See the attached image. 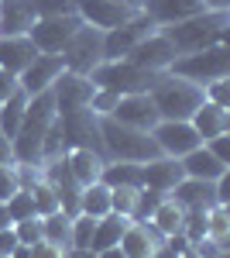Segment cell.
Masks as SVG:
<instances>
[{
  "mask_svg": "<svg viewBox=\"0 0 230 258\" xmlns=\"http://www.w3.org/2000/svg\"><path fill=\"white\" fill-rule=\"evenodd\" d=\"M165 38L175 45L179 55H189V52H203L210 45H223L230 35V11H203V14H192L186 21H175L158 28Z\"/></svg>",
  "mask_w": 230,
  "mask_h": 258,
  "instance_id": "1",
  "label": "cell"
},
{
  "mask_svg": "<svg viewBox=\"0 0 230 258\" xmlns=\"http://www.w3.org/2000/svg\"><path fill=\"white\" fill-rule=\"evenodd\" d=\"M55 117L58 114H55L52 90L28 97L24 120H21L18 135H14V162H21V165H41V145H45V135L55 124Z\"/></svg>",
  "mask_w": 230,
  "mask_h": 258,
  "instance_id": "2",
  "label": "cell"
},
{
  "mask_svg": "<svg viewBox=\"0 0 230 258\" xmlns=\"http://www.w3.org/2000/svg\"><path fill=\"white\" fill-rule=\"evenodd\" d=\"M148 97H151L155 110H158V120H189L199 110V103L206 100V93H203L199 83H189L182 76H172V73H162Z\"/></svg>",
  "mask_w": 230,
  "mask_h": 258,
  "instance_id": "3",
  "label": "cell"
},
{
  "mask_svg": "<svg viewBox=\"0 0 230 258\" xmlns=\"http://www.w3.org/2000/svg\"><path fill=\"white\" fill-rule=\"evenodd\" d=\"M100 141H103V155L117 162H151L162 155L151 131L127 127L114 117H100Z\"/></svg>",
  "mask_w": 230,
  "mask_h": 258,
  "instance_id": "4",
  "label": "cell"
},
{
  "mask_svg": "<svg viewBox=\"0 0 230 258\" xmlns=\"http://www.w3.org/2000/svg\"><path fill=\"white\" fill-rule=\"evenodd\" d=\"M162 73H148V69H141L134 62L127 59H114V62H100L93 73H90V80L93 86L100 90H110L117 97H127V93H151V86L158 83Z\"/></svg>",
  "mask_w": 230,
  "mask_h": 258,
  "instance_id": "5",
  "label": "cell"
},
{
  "mask_svg": "<svg viewBox=\"0 0 230 258\" xmlns=\"http://www.w3.org/2000/svg\"><path fill=\"white\" fill-rule=\"evenodd\" d=\"M169 73L172 76H182V80H189V83H199V86H206L213 80H223V76H230V45L223 41V45L203 48V52L179 55L169 66Z\"/></svg>",
  "mask_w": 230,
  "mask_h": 258,
  "instance_id": "6",
  "label": "cell"
},
{
  "mask_svg": "<svg viewBox=\"0 0 230 258\" xmlns=\"http://www.w3.org/2000/svg\"><path fill=\"white\" fill-rule=\"evenodd\" d=\"M58 59L65 66V73L90 76L96 66L103 62V31L100 28H90V24H79L76 35L65 41V48L58 52Z\"/></svg>",
  "mask_w": 230,
  "mask_h": 258,
  "instance_id": "7",
  "label": "cell"
},
{
  "mask_svg": "<svg viewBox=\"0 0 230 258\" xmlns=\"http://www.w3.org/2000/svg\"><path fill=\"white\" fill-rule=\"evenodd\" d=\"M151 31H158V24H155L144 11H137L131 21H124L120 28H110V31H103V62H114V59H127L131 55V48H134L137 41H144Z\"/></svg>",
  "mask_w": 230,
  "mask_h": 258,
  "instance_id": "8",
  "label": "cell"
},
{
  "mask_svg": "<svg viewBox=\"0 0 230 258\" xmlns=\"http://www.w3.org/2000/svg\"><path fill=\"white\" fill-rule=\"evenodd\" d=\"M58 131H62V145L65 152L69 148H93L103 155V141H100V117H96L90 107L72 110V114H62L58 117ZM107 159V155H103Z\"/></svg>",
  "mask_w": 230,
  "mask_h": 258,
  "instance_id": "9",
  "label": "cell"
},
{
  "mask_svg": "<svg viewBox=\"0 0 230 258\" xmlns=\"http://www.w3.org/2000/svg\"><path fill=\"white\" fill-rule=\"evenodd\" d=\"M83 24L79 14H62V18H38L31 24V31H28V38L35 41V48H38L41 55H58L62 48H65V41L76 35V28Z\"/></svg>",
  "mask_w": 230,
  "mask_h": 258,
  "instance_id": "10",
  "label": "cell"
},
{
  "mask_svg": "<svg viewBox=\"0 0 230 258\" xmlns=\"http://www.w3.org/2000/svg\"><path fill=\"white\" fill-rule=\"evenodd\" d=\"M151 138L158 145V152L169 155V159H182V155H189L192 148L203 145L189 120H158L151 127Z\"/></svg>",
  "mask_w": 230,
  "mask_h": 258,
  "instance_id": "11",
  "label": "cell"
},
{
  "mask_svg": "<svg viewBox=\"0 0 230 258\" xmlns=\"http://www.w3.org/2000/svg\"><path fill=\"white\" fill-rule=\"evenodd\" d=\"M93 80L90 76H79V73H62L55 83H52V100H55V114H72V110H83L90 107V97H93Z\"/></svg>",
  "mask_w": 230,
  "mask_h": 258,
  "instance_id": "12",
  "label": "cell"
},
{
  "mask_svg": "<svg viewBox=\"0 0 230 258\" xmlns=\"http://www.w3.org/2000/svg\"><path fill=\"white\" fill-rule=\"evenodd\" d=\"M175 59H179V52L162 31H151L144 41H137L131 48V55H127V62H134V66L148 69V73H169V66Z\"/></svg>",
  "mask_w": 230,
  "mask_h": 258,
  "instance_id": "13",
  "label": "cell"
},
{
  "mask_svg": "<svg viewBox=\"0 0 230 258\" xmlns=\"http://www.w3.org/2000/svg\"><path fill=\"white\" fill-rule=\"evenodd\" d=\"M76 14H79L83 24L100 28V31H110V28H120L124 21H131L137 11L120 7L114 0H76Z\"/></svg>",
  "mask_w": 230,
  "mask_h": 258,
  "instance_id": "14",
  "label": "cell"
},
{
  "mask_svg": "<svg viewBox=\"0 0 230 258\" xmlns=\"http://www.w3.org/2000/svg\"><path fill=\"white\" fill-rule=\"evenodd\" d=\"M110 117L127 124V127H137V131H151L158 124V110L148 93H127V97H117V107L110 110Z\"/></svg>",
  "mask_w": 230,
  "mask_h": 258,
  "instance_id": "15",
  "label": "cell"
},
{
  "mask_svg": "<svg viewBox=\"0 0 230 258\" xmlns=\"http://www.w3.org/2000/svg\"><path fill=\"white\" fill-rule=\"evenodd\" d=\"M169 197L182 207V210H210L213 203H223L220 200V186L216 182H206V179H189L182 176L179 182L172 186Z\"/></svg>",
  "mask_w": 230,
  "mask_h": 258,
  "instance_id": "16",
  "label": "cell"
},
{
  "mask_svg": "<svg viewBox=\"0 0 230 258\" xmlns=\"http://www.w3.org/2000/svg\"><path fill=\"white\" fill-rule=\"evenodd\" d=\"M65 73V66H62V59L58 55H35V62L24 69L18 76V86L28 93V97H35V93H45V90H52V83L58 80Z\"/></svg>",
  "mask_w": 230,
  "mask_h": 258,
  "instance_id": "17",
  "label": "cell"
},
{
  "mask_svg": "<svg viewBox=\"0 0 230 258\" xmlns=\"http://www.w3.org/2000/svg\"><path fill=\"white\" fill-rule=\"evenodd\" d=\"M186 176L182 172V162L169 159V155H158L151 162H141V186L144 189H155V193H172V186Z\"/></svg>",
  "mask_w": 230,
  "mask_h": 258,
  "instance_id": "18",
  "label": "cell"
},
{
  "mask_svg": "<svg viewBox=\"0 0 230 258\" xmlns=\"http://www.w3.org/2000/svg\"><path fill=\"white\" fill-rule=\"evenodd\" d=\"M141 11H144L158 28H165V24L186 21V18H192V14H203L206 4H203V0H144Z\"/></svg>",
  "mask_w": 230,
  "mask_h": 258,
  "instance_id": "19",
  "label": "cell"
},
{
  "mask_svg": "<svg viewBox=\"0 0 230 258\" xmlns=\"http://www.w3.org/2000/svg\"><path fill=\"white\" fill-rule=\"evenodd\" d=\"M38 21L31 0H0V38L28 35L31 24Z\"/></svg>",
  "mask_w": 230,
  "mask_h": 258,
  "instance_id": "20",
  "label": "cell"
},
{
  "mask_svg": "<svg viewBox=\"0 0 230 258\" xmlns=\"http://www.w3.org/2000/svg\"><path fill=\"white\" fill-rule=\"evenodd\" d=\"M182 172L189 179H206V182H220V179L227 176V162H220L216 155H213L206 145H199V148H192L189 155H182Z\"/></svg>",
  "mask_w": 230,
  "mask_h": 258,
  "instance_id": "21",
  "label": "cell"
},
{
  "mask_svg": "<svg viewBox=\"0 0 230 258\" xmlns=\"http://www.w3.org/2000/svg\"><path fill=\"white\" fill-rule=\"evenodd\" d=\"M35 55H38V48H35V41L28 38V35L0 38V69L14 73V76H21V73L35 62Z\"/></svg>",
  "mask_w": 230,
  "mask_h": 258,
  "instance_id": "22",
  "label": "cell"
},
{
  "mask_svg": "<svg viewBox=\"0 0 230 258\" xmlns=\"http://www.w3.org/2000/svg\"><path fill=\"white\" fill-rule=\"evenodd\" d=\"M189 124L196 127L199 141L206 145L210 138L230 131V110H227V107H216V103H210V100H203V103H199V110L189 117Z\"/></svg>",
  "mask_w": 230,
  "mask_h": 258,
  "instance_id": "23",
  "label": "cell"
},
{
  "mask_svg": "<svg viewBox=\"0 0 230 258\" xmlns=\"http://www.w3.org/2000/svg\"><path fill=\"white\" fill-rule=\"evenodd\" d=\"M65 162H69V172H72V179H76L79 186H90V182L100 179L107 159L100 152H93V148H69L65 152Z\"/></svg>",
  "mask_w": 230,
  "mask_h": 258,
  "instance_id": "24",
  "label": "cell"
},
{
  "mask_svg": "<svg viewBox=\"0 0 230 258\" xmlns=\"http://www.w3.org/2000/svg\"><path fill=\"white\" fill-rule=\"evenodd\" d=\"M131 217H120V214H107V217L96 220V231H93V244L90 251H103V248H117L124 231H127Z\"/></svg>",
  "mask_w": 230,
  "mask_h": 258,
  "instance_id": "25",
  "label": "cell"
},
{
  "mask_svg": "<svg viewBox=\"0 0 230 258\" xmlns=\"http://www.w3.org/2000/svg\"><path fill=\"white\" fill-rule=\"evenodd\" d=\"M103 186H141V162H117L107 159L100 172Z\"/></svg>",
  "mask_w": 230,
  "mask_h": 258,
  "instance_id": "26",
  "label": "cell"
},
{
  "mask_svg": "<svg viewBox=\"0 0 230 258\" xmlns=\"http://www.w3.org/2000/svg\"><path fill=\"white\" fill-rule=\"evenodd\" d=\"M182 207L175 203L172 197H165L158 207H155V214H151V224H155V231L162 234V238H172V234H182Z\"/></svg>",
  "mask_w": 230,
  "mask_h": 258,
  "instance_id": "27",
  "label": "cell"
},
{
  "mask_svg": "<svg viewBox=\"0 0 230 258\" xmlns=\"http://www.w3.org/2000/svg\"><path fill=\"white\" fill-rule=\"evenodd\" d=\"M79 214H90V217H107L110 214V186H103L100 179L90 182V186H83V193H79Z\"/></svg>",
  "mask_w": 230,
  "mask_h": 258,
  "instance_id": "28",
  "label": "cell"
},
{
  "mask_svg": "<svg viewBox=\"0 0 230 258\" xmlns=\"http://www.w3.org/2000/svg\"><path fill=\"white\" fill-rule=\"evenodd\" d=\"M24 107H28V93H24V90H14L11 97L0 103V131H4L11 141H14V135H18L21 120H24Z\"/></svg>",
  "mask_w": 230,
  "mask_h": 258,
  "instance_id": "29",
  "label": "cell"
},
{
  "mask_svg": "<svg viewBox=\"0 0 230 258\" xmlns=\"http://www.w3.org/2000/svg\"><path fill=\"white\" fill-rule=\"evenodd\" d=\"M41 227H45V241H52V244L65 248V251L72 248V217H65L62 210L41 217Z\"/></svg>",
  "mask_w": 230,
  "mask_h": 258,
  "instance_id": "30",
  "label": "cell"
},
{
  "mask_svg": "<svg viewBox=\"0 0 230 258\" xmlns=\"http://www.w3.org/2000/svg\"><path fill=\"white\" fill-rule=\"evenodd\" d=\"M206 238H213L216 244L227 248V241H230V210H227V203H213L210 210H206Z\"/></svg>",
  "mask_w": 230,
  "mask_h": 258,
  "instance_id": "31",
  "label": "cell"
},
{
  "mask_svg": "<svg viewBox=\"0 0 230 258\" xmlns=\"http://www.w3.org/2000/svg\"><path fill=\"white\" fill-rule=\"evenodd\" d=\"M41 172H45V169H41ZM28 193H31V200H35V214H38V217H48V214L58 210V197H55V189L45 182V176H41L38 182H31Z\"/></svg>",
  "mask_w": 230,
  "mask_h": 258,
  "instance_id": "32",
  "label": "cell"
},
{
  "mask_svg": "<svg viewBox=\"0 0 230 258\" xmlns=\"http://www.w3.org/2000/svg\"><path fill=\"white\" fill-rule=\"evenodd\" d=\"M137 193H141V186H110V214L134 217Z\"/></svg>",
  "mask_w": 230,
  "mask_h": 258,
  "instance_id": "33",
  "label": "cell"
},
{
  "mask_svg": "<svg viewBox=\"0 0 230 258\" xmlns=\"http://www.w3.org/2000/svg\"><path fill=\"white\" fill-rule=\"evenodd\" d=\"M7 214H11V224H18V220H24V217H38L31 193H28V189H18L14 197L7 200Z\"/></svg>",
  "mask_w": 230,
  "mask_h": 258,
  "instance_id": "34",
  "label": "cell"
},
{
  "mask_svg": "<svg viewBox=\"0 0 230 258\" xmlns=\"http://www.w3.org/2000/svg\"><path fill=\"white\" fill-rule=\"evenodd\" d=\"M93 231H96V217L76 214L72 217V248H90L93 244Z\"/></svg>",
  "mask_w": 230,
  "mask_h": 258,
  "instance_id": "35",
  "label": "cell"
},
{
  "mask_svg": "<svg viewBox=\"0 0 230 258\" xmlns=\"http://www.w3.org/2000/svg\"><path fill=\"white\" fill-rule=\"evenodd\" d=\"M182 234H186L189 244L206 238V210H186L182 214Z\"/></svg>",
  "mask_w": 230,
  "mask_h": 258,
  "instance_id": "36",
  "label": "cell"
},
{
  "mask_svg": "<svg viewBox=\"0 0 230 258\" xmlns=\"http://www.w3.org/2000/svg\"><path fill=\"white\" fill-rule=\"evenodd\" d=\"M14 227V234H18L21 244H38L45 238V227H41V217H24L18 224H11Z\"/></svg>",
  "mask_w": 230,
  "mask_h": 258,
  "instance_id": "37",
  "label": "cell"
},
{
  "mask_svg": "<svg viewBox=\"0 0 230 258\" xmlns=\"http://www.w3.org/2000/svg\"><path fill=\"white\" fill-rule=\"evenodd\" d=\"M38 18H62V14H76V0H31Z\"/></svg>",
  "mask_w": 230,
  "mask_h": 258,
  "instance_id": "38",
  "label": "cell"
},
{
  "mask_svg": "<svg viewBox=\"0 0 230 258\" xmlns=\"http://www.w3.org/2000/svg\"><path fill=\"white\" fill-rule=\"evenodd\" d=\"M165 200V193H155V189H144L141 186V193H137V207H134V217L131 220H151L155 207Z\"/></svg>",
  "mask_w": 230,
  "mask_h": 258,
  "instance_id": "39",
  "label": "cell"
},
{
  "mask_svg": "<svg viewBox=\"0 0 230 258\" xmlns=\"http://www.w3.org/2000/svg\"><path fill=\"white\" fill-rule=\"evenodd\" d=\"M21 189V176H18V162L14 165H0V203L14 197Z\"/></svg>",
  "mask_w": 230,
  "mask_h": 258,
  "instance_id": "40",
  "label": "cell"
},
{
  "mask_svg": "<svg viewBox=\"0 0 230 258\" xmlns=\"http://www.w3.org/2000/svg\"><path fill=\"white\" fill-rule=\"evenodd\" d=\"M203 93H206V100H210V103H216V107H227V110H230V76L206 83V86H203Z\"/></svg>",
  "mask_w": 230,
  "mask_h": 258,
  "instance_id": "41",
  "label": "cell"
},
{
  "mask_svg": "<svg viewBox=\"0 0 230 258\" xmlns=\"http://www.w3.org/2000/svg\"><path fill=\"white\" fill-rule=\"evenodd\" d=\"M117 107V93H110V90H100L96 86L93 97H90V110H93L96 117H110V110Z\"/></svg>",
  "mask_w": 230,
  "mask_h": 258,
  "instance_id": "42",
  "label": "cell"
},
{
  "mask_svg": "<svg viewBox=\"0 0 230 258\" xmlns=\"http://www.w3.org/2000/svg\"><path fill=\"white\" fill-rule=\"evenodd\" d=\"M28 255L31 258H65V248H58V244L41 238L38 244H28Z\"/></svg>",
  "mask_w": 230,
  "mask_h": 258,
  "instance_id": "43",
  "label": "cell"
},
{
  "mask_svg": "<svg viewBox=\"0 0 230 258\" xmlns=\"http://www.w3.org/2000/svg\"><path fill=\"white\" fill-rule=\"evenodd\" d=\"M206 148H210L220 162H227V165H230V131H223V135L210 138V141H206Z\"/></svg>",
  "mask_w": 230,
  "mask_h": 258,
  "instance_id": "44",
  "label": "cell"
},
{
  "mask_svg": "<svg viewBox=\"0 0 230 258\" xmlns=\"http://www.w3.org/2000/svg\"><path fill=\"white\" fill-rule=\"evenodd\" d=\"M189 248H192L199 258H216V255H223V251H227L223 244H216L213 238H199V241H192Z\"/></svg>",
  "mask_w": 230,
  "mask_h": 258,
  "instance_id": "45",
  "label": "cell"
},
{
  "mask_svg": "<svg viewBox=\"0 0 230 258\" xmlns=\"http://www.w3.org/2000/svg\"><path fill=\"white\" fill-rule=\"evenodd\" d=\"M18 244L21 241H18V234H14V227H4V231H0V255L4 258H11V251H14Z\"/></svg>",
  "mask_w": 230,
  "mask_h": 258,
  "instance_id": "46",
  "label": "cell"
},
{
  "mask_svg": "<svg viewBox=\"0 0 230 258\" xmlns=\"http://www.w3.org/2000/svg\"><path fill=\"white\" fill-rule=\"evenodd\" d=\"M14 90H21V86H18V76H14V73H7V69H0V103L11 97Z\"/></svg>",
  "mask_w": 230,
  "mask_h": 258,
  "instance_id": "47",
  "label": "cell"
},
{
  "mask_svg": "<svg viewBox=\"0 0 230 258\" xmlns=\"http://www.w3.org/2000/svg\"><path fill=\"white\" fill-rule=\"evenodd\" d=\"M0 165H14V141L0 131Z\"/></svg>",
  "mask_w": 230,
  "mask_h": 258,
  "instance_id": "48",
  "label": "cell"
},
{
  "mask_svg": "<svg viewBox=\"0 0 230 258\" xmlns=\"http://www.w3.org/2000/svg\"><path fill=\"white\" fill-rule=\"evenodd\" d=\"M165 248H172L175 255H182V251H189V241H186V234H172V238H165Z\"/></svg>",
  "mask_w": 230,
  "mask_h": 258,
  "instance_id": "49",
  "label": "cell"
},
{
  "mask_svg": "<svg viewBox=\"0 0 230 258\" xmlns=\"http://www.w3.org/2000/svg\"><path fill=\"white\" fill-rule=\"evenodd\" d=\"M65 258H96V251H90V248H69Z\"/></svg>",
  "mask_w": 230,
  "mask_h": 258,
  "instance_id": "50",
  "label": "cell"
},
{
  "mask_svg": "<svg viewBox=\"0 0 230 258\" xmlns=\"http://www.w3.org/2000/svg\"><path fill=\"white\" fill-rule=\"evenodd\" d=\"M206 11H230V0H203Z\"/></svg>",
  "mask_w": 230,
  "mask_h": 258,
  "instance_id": "51",
  "label": "cell"
},
{
  "mask_svg": "<svg viewBox=\"0 0 230 258\" xmlns=\"http://www.w3.org/2000/svg\"><path fill=\"white\" fill-rule=\"evenodd\" d=\"M151 258H179V255H175L172 248H165V244H158V248L151 251Z\"/></svg>",
  "mask_w": 230,
  "mask_h": 258,
  "instance_id": "52",
  "label": "cell"
},
{
  "mask_svg": "<svg viewBox=\"0 0 230 258\" xmlns=\"http://www.w3.org/2000/svg\"><path fill=\"white\" fill-rule=\"evenodd\" d=\"M96 258H127L120 248H103V251H96Z\"/></svg>",
  "mask_w": 230,
  "mask_h": 258,
  "instance_id": "53",
  "label": "cell"
},
{
  "mask_svg": "<svg viewBox=\"0 0 230 258\" xmlns=\"http://www.w3.org/2000/svg\"><path fill=\"white\" fill-rule=\"evenodd\" d=\"M11 227V214H7V203H0V231Z\"/></svg>",
  "mask_w": 230,
  "mask_h": 258,
  "instance_id": "54",
  "label": "cell"
},
{
  "mask_svg": "<svg viewBox=\"0 0 230 258\" xmlns=\"http://www.w3.org/2000/svg\"><path fill=\"white\" fill-rule=\"evenodd\" d=\"M114 4H120V7H131V11H141V4H144V0H114Z\"/></svg>",
  "mask_w": 230,
  "mask_h": 258,
  "instance_id": "55",
  "label": "cell"
},
{
  "mask_svg": "<svg viewBox=\"0 0 230 258\" xmlns=\"http://www.w3.org/2000/svg\"><path fill=\"white\" fill-rule=\"evenodd\" d=\"M11 258H31V255H28V244H18V248L11 251Z\"/></svg>",
  "mask_w": 230,
  "mask_h": 258,
  "instance_id": "56",
  "label": "cell"
},
{
  "mask_svg": "<svg viewBox=\"0 0 230 258\" xmlns=\"http://www.w3.org/2000/svg\"><path fill=\"white\" fill-rule=\"evenodd\" d=\"M179 258H199V255H196V251H192V248H189V251H182V255H179Z\"/></svg>",
  "mask_w": 230,
  "mask_h": 258,
  "instance_id": "57",
  "label": "cell"
},
{
  "mask_svg": "<svg viewBox=\"0 0 230 258\" xmlns=\"http://www.w3.org/2000/svg\"><path fill=\"white\" fill-rule=\"evenodd\" d=\"M216 258H230V251H223V255H216Z\"/></svg>",
  "mask_w": 230,
  "mask_h": 258,
  "instance_id": "58",
  "label": "cell"
}]
</instances>
